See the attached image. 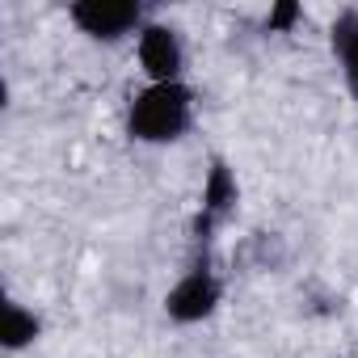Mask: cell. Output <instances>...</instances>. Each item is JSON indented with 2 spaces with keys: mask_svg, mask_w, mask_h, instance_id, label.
Instances as JSON below:
<instances>
[{
  "mask_svg": "<svg viewBox=\"0 0 358 358\" xmlns=\"http://www.w3.org/2000/svg\"><path fill=\"white\" fill-rule=\"evenodd\" d=\"M194 127V89L186 80L143 85L127 106V135L135 143H177Z\"/></svg>",
  "mask_w": 358,
  "mask_h": 358,
  "instance_id": "1",
  "label": "cell"
},
{
  "mask_svg": "<svg viewBox=\"0 0 358 358\" xmlns=\"http://www.w3.org/2000/svg\"><path fill=\"white\" fill-rule=\"evenodd\" d=\"M68 17L93 43H118L127 34L139 38V30L148 26V9L135 5V0H76Z\"/></svg>",
  "mask_w": 358,
  "mask_h": 358,
  "instance_id": "2",
  "label": "cell"
},
{
  "mask_svg": "<svg viewBox=\"0 0 358 358\" xmlns=\"http://www.w3.org/2000/svg\"><path fill=\"white\" fill-rule=\"evenodd\" d=\"M220 299H224V278L207 262H194L177 278V287L164 295V316L177 324H199L220 308Z\"/></svg>",
  "mask_w": 358,
  "mask_h": 358,
  "instance_id": "3",
  "label": "cell"
},
{
  "mask_svg": "<svg viewBox=\"0 0 358 358\" xmlns=\"http://www.w3.org/2000/svg\"><path fill=\"white\" fill-rule=\"evenodd\" d=\"M135 55H139V68H143L148 85H173V80H182V72H186V43L164 22H148L139 30Z\"/></svg>",
  "mask_w": 358,
  "mask_h": 358,
  "instance_id": "4",
  "label": "cell"
},
{
  "mask_svg": "<svg viewBox=\"0 0 358 358\" xmlns=\"http://www.w3.org/2000/svg\"><path fill=\"white\" fill-rule=\"evenodd\" d=\"M241 203V186H236V173L228 169V160H211L207 169V182H203V207H199V220H194V241L207 245L211 232L236 211Z\"/></svg>",
  "mask_w": 358,
  "mask_h": 358,
  "instance_id": "5",
  "label": "cell"
},
{
  "mask_svg": "<svg viewBox=\"0 0 358 358\" xmlns=\"http://www.w3.org/2000/svg\"><path fill=\"white\" fill-rule=\"evenodd\" d=\"M333 51H337V68L345 76V89L358 97V9H345L333 22Z\"/></svg>",
  "mask_w": 358,
  "mask_h": 358,
  "instance_id": "6",
  "label": "cell"
},
{
  "mask_svg": "<svg viewBox=\"0 0 358 358\" xmlns=\"http://www.w3.org/2000/svg\"><path fill=\"white\" fill-rule=\"evenodd\" d=\"M38 333H43V320H38L26 303H5V329H0V337H5V350H9V354L34 345Z\"/></svg>",
  "mask_w": 358,
  "mask_h": 358,
  "instance_id": "7",
  "label": "cell"
},
{
  "mask_svg": "<svg viewBox=\"0 0 358 358\" xmlns=\"http://www.w3.org/2000/svg\"><path fill=\"white\" fill-rule=\"evenodd\" d=\"M299 17H303V9L287 0V5H274V9H270V17H266V30H270V34H291Z\"/></svg>",
  "mask_w": 358,
  "mask_h": 358,
  "instance_id": "8",
  "label": "cell"
}]
</instances>
